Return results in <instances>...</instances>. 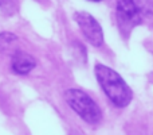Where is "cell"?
<instances>
[{"label": "cell", "instance_id": "cell-9", "mask_svg": "<svg viewBox=\"0 0 153 135\" xmlns=\"http://www.w3.org/2000/svg\"><path fill=\"white\" fill-rule=\"evenodd\" d=\"M38 2H42V0H38Z\"/></svg>", "mask_w": 153, "mask_h": 135}, {"label": "cell", "instance_id": "cell-1", "mask_svg": "<svg viewBox=\"0 0 153 135\" xmlns=\"http://www.w3.org/2000/svg\"><path fill=\"white\" fill-rule=\"evenodd\" d=\"M94 73L101 88L114 106L120 108L129 106L133 99V92L116 70L106 65L97 64L94 68Z\"/></svg>", "mask_w": 153, "mask_h": 135}, {"label": "cell", "instance_id": "cell-6", "mask_svg": "<svg viewBox=\"0 0 153 135\" xmlns=\"http://www.w3.org/2000/svg\"><path fill=\"white\" fill-rule=\"evenodd\" d=\"M0 8L5 15H12L16 12L18 5H16L15 0H0Z\"/></svg>", "mask_w": 153, "mask_h": 135}, {"label": "cell", "instance_id": "cell-5", "mask_svg": "<svg viewBox=\"0 0 153 135\" xmlns=\"http://www.w3.org/2000/svg\"><path fill=\"white\" fill-rule=\"evenodd\" d=\"M11 66L13 72L18 74H28L35 66H36V61L31 54L26 53V51H15L11 60Z\"/></svg>", "mask_w": 153, "mask_h": 135}, {"label": "cell", "instance_id": "cell-2", "mask_svg": "<svg viewBox=\"0 0 153 135\" xmlns=\"http://www.w3.org/2000/svg\"><path fill=\"white\" fill-rule=\"evenodd\" d=\"M65 100L85 122L97 124L102 119L100 107L94 100L81 89H67L65 92Z\"/></svg>", "mask_w": 153, "mask_h": 135}, {"label": "cell", "instance_id": "cell-8", "mask_svg": "<svg viewBox=\"0 0 153 135\" xmlns=\"http://www.w3.org/2000/svg\"><path fill=\"white\" fill-rule=\"evenodd\" d=\"M90 2H101V0H90Z\"/></svg>", "mask_w": 153, "mask_h": 135}, {"label": "cell", "instance_id": "cell-3", "mask_svg": "<svg viewBox=\"0 0 153 135\" xmlns=\"http://www.w3.org/2000/svg\"><path fill=\"white\" fill-rule=\"evenodd\" d=\"M116 15L120 31L125 35H129L143 22V11L138 0H117Z\"/></svg>", "mask_w": 153, "mask_h": 135}, {"label": "cell", "instance_id": "cell-4", "mask_svg": "<svg viewBox=\"0 0 153 135\" xmlns=\"http://www.w3.org/2000/svg\"><path fill=\"white\" fill-rule=\"evenodd\" d=\"M74 19L76 22V24L79 26L82 34L85 35L87 41L91 43L93 46L98 48L103 43V32H102V27L100 26L94 16H91L89 12L85 11H78L74 14Z\"/></svg>", "mask_w": 153, "mask_h": 135}, {"label": "cell", "instance_id": "cell-7", "mask_svg": "<svg viewBox=\"0 0 153 135\" xmlns=\"http://www.w3.org/2000/svg\"><path fill=\"white\" fill-rule=\"evenodd\" d=\"M15 41H16V37L13 34H11V32H3V34H0V45L1 46H10Z\"/></svg>", "mask_w": 153, "mask_h": 135}]
</instances>
